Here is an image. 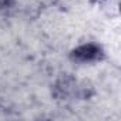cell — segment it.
Returning a JSON list of instances; mask_svg holds the SVG:
<instances>
[{"label":"cell","mask_w":121,"mask_h":121,"mask_svg":"<svg viewBox=\"0 0 121 121\" xmlns=\"http://www.w3.org/2000/svg\"><path fill=\"white\" fill-rule=\"evenodd\" d=\"M73 57L78 61H94V60L101 57V48L95 44H84L81 47H78L77 50H74Z\"/></svg>","instance_id":"cell-1"},{"label":"cell","mask_w":121,"mask_h":121,"mask_svg":"<svg viewBox=\"0 0 121 121\" xmlns=\"http://www.w3.org/2000/svg\"><path fill=\"white\" fill-rule=\"evenodd\" d=\"M6 2H7V0H0V4H4Z\"/></svg>","instance_id":"cell-2"}]
</instances>
